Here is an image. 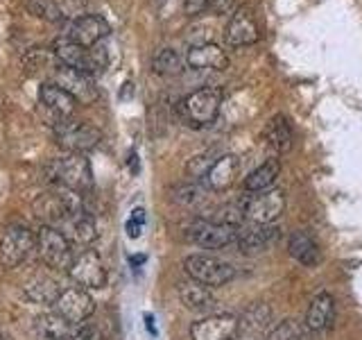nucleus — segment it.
Segmentation results:
<instances>
[{
    "label": "nucleus",
    "mask_w": 362,
    "mask_h": 340,
    "mask_svg": "<svg viewBox=\"0 0 362 340\" xmlns=\"http://www.w3.org/2000/svg\"><path fill=\"white\" fill-rule=\"evenodd\" d=\"M48 177L54 181V186L79 191V193L93 186V170H90L88 159L86 154H77V152H64L62 157L50 159Z\"/></svg>",
    "instance_id": "1"
},
{
    "label": "nucleus",
    "mask_w": 362,
    "mask_h": 340,
    "mask_svg": "<svg viewBox=\"0 0 362 340\" xmlns=\"http://www.w3.org/2000/svg\"><path fill=\"white\" fill-rule=\"evenodd\" d=\"M52 55L54 60L64 64V66H71V68H77V71H82L90 77H95L98 73H102V68L107 66V52L105 48H84V45H79L71 39H57L54 45H52Z\"/></svg>",
    "instance_id": "2"
},
{
    "label": "nucleus",
    "mask_w": 362,
    "mask_h": 340,
    "mask_svg": "<svg viewBox=\"0 0 362 340\" xmlns=\"http://www.w3.org/2000/svg\"><path fill=\"white\" fill-rule=\"evenodd\" d=\"M222 107V91L215 86H202L179 102V113L190 128H204L218 118Z\"/></svg>",
    "instance_id": "3"
},
{
    "label": "nucleus",
    "mask_w": 362,
    "mask_h": 340,
    "mask_svg": "<svg viewBox=\"0 0 362 340\" xmlns=\"http://www.w3.org/2000/svg\"><path fill=\"white\" fill-rule=\"evenodd\" d=\"M184 270L190 279H195L199 283L209 288H218V286H226L229 281L235 279V268L229 264V261H222L213 254H188L184 259Z\"/></svg>",
    "instance_id": "4"
},
{
    "label": "nucleus",
    "mask_w": 362,
    "mask_h": 340,
    "mask_svg": "<svg viewBox=\"0 0 362 340\" xmlns=\"http://www.w3.org/2000/svg\"><path fill=\"white\" fill-rule=\"evenodd\" d=\"M54 141L64 152L86 154L88 150L100 145L102 132L86 120L59 118V123L54 125Z\"/></svg>",
    "instance_id": "5"
},
{
    "label": "nucleus",
    "mask_w": 362,
    "mask_h": 340,
    "mask_svg": "<svg viewBox=\"0 0 362 340\" xmlns=\"http://www.w3.org/2000/svg\"><path fill=\"white\" fill-rule=\"evenodd\" d=\"M37 252L43 264L52 270H68L75 261L73 241L59 232V227H41L37 234Z\"/></svg>",
    "instance_id": "6"
},
{
    "label": "nucleus",
    "mask_w": 362,
    "mask_h": 340,
    "mask_svg": "<svg viewBox=\"0 0 362 340\" xmlns=\"http://www.w3.org/2000/svg\"><path fill=\"white\" fill-rule=\"evenodd\" d=\"M245 218L254 225H272L286 211V193L279 188H269L263 193H249L243 200Z\"/></svg>",
    "instance_id": "7"
},
{
    "label": "nucleus",
    "mask_w": 362,
    "mask_h": 340,
    "mask_svg": "<svg viewBox=\"0 0 362 340\" xmlns=\"http://www.w3.org/2000/svg\"><path fill=\"white\" fill-rule=\"evenodd\" d=\"M238 232H240V227L218 225L209 218H197L186 227V238L204 249H224L235 245Z\"/></svg>",
    "instance_id": "8"
},
{
    "label": "nucleus",
    "mask_w": 362,
    "mask_h": 340,
    "mask_svg": "<svg viewBox=\"0 0 362 340\" xmlns=\"http://www.w3.org/2000/svg\"><path fill=\"white\" fill-rule=\"evenodd\" d=\"M37 247V234L30 227L14 225L5 232L3 241H0V266L11 270L18 268L23 261L30 256L32 249Z\"/></svg>",
    "instance_id": "9"
},
{
    "label": "nucleus",
    "mask_w": 362,
    "mask_h": 340,
    "mask_svg": "<svg viewBox=\"0 0 362 340\" xmlns=\"http://www.w3.org/2000/svg\"><path fill=\"white\" fill-rule=\"evenodd\" d=\"M68 275H71V279L77 283L79 288H105L107 286V268L105 264H102L100 254L95 252V249H84V252L75 254V261L73 266L68 268Z\"/></svg>",
    "instance_id": "10"
},
{
    "label": "nucleus",
    "mask_w": 362,
    "mask_h": 340,
    "mask_svg": "<svg viewBox=\"0 0 362 340\" xmlns=\"http://www.w3.org/2000/svg\"><path fill=\"white\" fill-rule=\"evenodd\" d=\"M281 241V227L279 225H249V227H240L238 232V241H235V249L240 254L247 256H256V254H265L272 247Z\"/></svg>",
    "instance_id": "11"
},
{
    "label": "nucleus",
    "mask_w": 362,
    "mask_h": 340,
    "mask_svg": "<svg viewBox=\"0 0 362 340\" xmlns=\"http://www.w3.org/2000/svg\"><path fill=\"white\" fill-rule=\"evenodd\" d=\"M54 311L75 324H84L95 313V300L90 298V293L86 288L79 286L64 288L59 300L54 302Z\"/></svg>",
    "instance_id": "12"
},
{
    "label": "nucleus",
    "mask_w": 362,
    "mask_h": 340,
    "mask_svg": "<svg viewBox=\"0 0 362 340\" xmlns=\"http://www.w3.org/2000/svg\"><path fill=\"white\" fill-rule=\"evenodd\" d=\"M52 82L62 84L68 94H73L77 98V102H82V105H90V102L98 100V86L93 82V77L77 71V68L64 66L57 62V68L52 73Z\"/></svg>",
    "instance_id": "13"
},
{
    "label": "nucleus",
    "mask_w": 362,
    "mask_h": 340,
    "mask_svg": "<svg viewBox=\"0 0 362 340\" xmlns=\"http://www.w3.org/2000/svg\"><path fill=\"white\" fill-rule=\"evenodd\" d=\"M272 332V306L254 302L238 317V340H260Z\"/></svg>",
    "instance_id": "14"
},
{
    "label": "nucleus",
    "mask_w": 362,
    "mask_h": 340,
    "mask_svg": "<svg viewBox=\"0 0 362 340\" xmlns=\"http://www.w3.org/2000/svg\"><path fill=\"white\" fill-rule=\"evenodd\" d=\"M238 317L229 313L206 315L190 324V340H235Z\"/></svg>",
    "instance_id": "15"
},
{
    "label": "nucleus",
    "mask_w": 362,
    "mask_h": 340,
    "mask_svg": "<svg viewBox=\"0 0 362 340\" xmlns=\"http://www.w3.org/2000/svg\"><path fill=\"white\" fill-rule=\"evenodd\" d=\"M109 23L98 16V14H84V16H75L66 28V39H71L84 48H95V45L107 37Z\"/></svg>",
    "instance_id": "16"
},
{
    "label": "nucleus",
    "mask_w": 362,
    "mask_h": 340,
    "mask_svg": "<svg viewBox=\"0 0 362 340\" xmlns=\"http://www.w3.org/2000/svg\"><path fill=\"white\" fill-rule=\"evenodd\" d=\"M186 66L192 71H224L229 66V57L213 41L192 43L186 52Z\"/></svg>",
    "instance_id": "17"
},
{
    "label": "nucleus",
    "mask_w": 362,
    "mask_h": 340,
    "mask_svg": "<svg viewBox=\"0 0 362 340\" xmlns=\"http://www.w3.org/2000/svg\"><path fill=\"white\" fill-rule=\"evenodd\" d=\"M224 37L231 45H235V48H243V45H254L258 41V37H260V32H258V23H256L252 11H249L247 7L235 9L231 21L226 23Z\"/></svg>",
    "instance_id": "18"
},
{
    "label": "nucleus",
    "mask_w": 362,
    "mask_h": 340,
    "mask_svg": "<svg viewBox=\"0 0 362 340\" xmlns=\"http://www.w3.org/2000/svg\"><path fill=\"white\" fill-rule=\"evenodd\" d=\"M240 168H243V164L235 154H222L215 159L209 175L204 177V186L215 193L229 191L238 181V177H240Z\"/></svg>",
    "instance_id": "19"
},
{
    "label": "nucleus",
    "mask_w": 362,
    "mask_h": 340,
    "mask_svg": "<svg viewBox=\"0 0 362 340\" xmlns=\"http://www.w3.org/2000/svg\"><path fill=\"white\" fill-rule=\"evenodd\" d=\"M39 98L45 105V109H50L57 118H71L79 105L73 94H68L62 84L52 82V79H48V82H43L39 86Z\"/></svg>",
    "instance_id": "20"
},
{
    "label": "nucleus",
    "mask_w": 362,
    "mask_h": 340,
    "mask_svg": "<svg viewBox=\"0 0 362 340\" xmlns=\"http://www.w3.org/2000/svg\"><path fill=\"white\" fill-rule=\"evenodd\" d=\"M84 324H75L71 320H66L64 315L57 311L52 313H43L39 317H34V332L41 336L43 340H66L79 334V329Z\"/></svg>",
    "instance_id": "21"
},
{
    "label": "nucleus",
    "mask_w": 362,
    "mask_h": 340,
    "mask_svg": "<svg viewBox=\"0 0 362 340\" xmlns=\"http://www.w3.org/2000/svg\"><path fill=\"white\" fill-rule=\"evenodd\" d=\"M292 125L288 120V116H283V113H276V116H272L265 125L263 130V141L267 145V150L274 154V157H281L286 154L290 147H292Z\"/></svg>",
    "instance_id": "22"
},
{
    "label": "nucleus",
    "mask_w": 362,
    "mask_h": 340,
    "mask_svg": "<svg viewBox=\"0 0 362 340\" xmlns=\"http://www.w3.org/2000/svg\"><path fill=\"white\" fill-rule=\"evenodd\" d=\"M333 313H335V300L331 293H317L308 304V311H305V329L313 334L324 332V329L333 322Z\"/></svg>",
    "instance_id": "23"
},
{
    "label": "nucleus",
    "mask_w": 362,
    "mask_h": 340,
    "mask_svg": "<svg viewBox=\"0 0 362 340\" xmlns=\"http://www.w3.org/2000/svg\"><path fill=\"white\" fill-rule=\"evenodd\" d=\"M279 175H281V162H279V157H272V159H267V162L260 164L258 168H254L252 173L245 177L243 188L247 193L269 191V188H274Z\"/></svg>",
    "instance_id": "24"
},
{
    "label": "nucleus",
    "mask_w": 362,
    "mask_h": 340,
    "mask_svg": "<svg viewBox=\"0 0 362 340\" xmlns=\"http://www.w3.org/2000/svg\"><path fill=\"white\" fill-rule=\"evenodd\" d=\"M288 252L294 261H299L301 266L313 268L322 261V249L317 241L305 232H294L288 241Z\"/></svg>",
    "instance_id": "25"
},
{
    "label": "nucleus",
    "mask_w": 362,
    "mask_h": 340,
    "mask_svg": "<svg viewBox=\"0 0 362 340\" xmlns=\"http://www.w3.org/2000/svg\"><path fill=\"white\" fill-rule=\"evenodd\" d=\"M179 300L181 304L186 306L190 311H204V309H211L215 298H213V290L209 286H204V283L190 279V281H184L179 283Z\"/></svg>",
    "instance_id": "26"
},
{
    "label": "nucleus",
    "mask_w": 362,
    "mask_h": 340,
    "mask_svg": "<svg viewBox=\"0 0 362 340\" xmlns=\"http://www.w3.org/2000/svg\"><path fill=\"white\" fill-rule=\"evenodd\" d=\"M64 288H59V283L48 279V277H34L30 279L25 286H23V293H25V298L34 304H52L59 300Z\"/></svg>",
    "instance_id": "27"
},
{
    "label": "nucleus",
    "mask_w": 362,
    "mask_h": 340,
    "mask_svg": "<svg viewBox=\"0 0 362 340\" xmlns=\"http://www.w3.org/2000/svg\"><path fill=\"white\" fill-rule=\"evenodd\" d=\"M68 225H71L73 230V241L79 243V245H90L98 241L100 236V230H98V220L95 215L90 213L88 209L73 215L71 220H68Z\"/></svg>",
    "instance_id": "28"
},
{
    "label": "nucleus",
    "mask_w": 362,
    "mask_h": 340,
    "mask_svg": "<svg viewBox=\"0 0 362 340\" xmlns=\"http://www.w3.org/2000/svg\"><path fill=\"white\" fill-rule=\"evenodd\" d=\"M184 68H186V57L179 55L175 48H161L152 57V71L156 75L173 77V75L184 73Z\"/></svg>",
    "instance_id": "29"
},
{
    "label": "nucleus",
    "mask_w": 362,
    "mask_h": 340,
    "mask_svg": "<svg viewBox=\"0 0 362 340\" xmlns=\"http://www.w3.org/2000/svg\"><path fill=\"white\" fill-rule=\"evenodd\" d=\"M206 193L209 188L202 181H186V184L173 188V200L181 204V207H197L206 198Z\"/></svg>",
    "instance_id": "30"
},
{
    "label": "nucleus",
    "mask_w": 362,
    "mask_h": 340,
    "mask_svg": "<svg viewBox=\"0 0 362 340\" xmlns=\"http://www.w3.org/2000/svg\"><path fill=\"white\" fill-rule=\"evenodd\" d=\"M209 220L218 222V225H229V227H243L245 218V209H243V202H229V204H222V207L215 209Z\"/></svg>",
    "instance_id": "31"
},
{
    "label": "nucleus",
    "mask_w": 362,
    "mask_h": 340,
    "mask_svg": "<svg viewBox=\"0 0 362 340\" xmlns=\"http://www.w3.org/2000/svg\"><path fill=\"white\" fill-rule=\"evenodd\" d=\"M25 5L32 14L39 16V18L52 21V23L66 18V11L59 3H57V0H25Z\"/></svg>",
    "instance_id": "32"
},
{
    "label": "nucleus",
    "mask_w": 362,
    "mask_h": 340,
    "mask_svg": "<svg viewBox=\"0 0 362 340\" xmlns=\"http://www.w3.org/2000/svg\"><path fill=\"white\" fill-rule=\"evenodd\" d=\"M265 340H303L301 327L294 320H283L267 334Z\"/></svg>",
    "instance_id": "33"
},
{
    "label": "nucleus",
    "mask_w": 362,
    "mask_h": 340,
    "mask_svg": "<svg viewBox=\"0 0 362 340\" xmlns=\"http://www.w3.org/2000/svg\"><path fill=\"white\" fill-rule=\"evenodd\" d=\"M213 164H215V159H211L209 154H199L195 159H190L186 166V173L190 175V181H204V177L209 175Z\"/></svg>",
    "instance_id": "34"
},
{
    "label": "nucleus",
    "mask_w": 362,
    "mask_h": 340,
    "mask_svg": "<svg viewBox=\"0 0 362 340\" xmlns=\"http://www.w3.org/2000/svg\"><path fill=\"white\" fill-rule=\"evenodd\" d=\"M143 227H145V209L136 207L132 211V215H129L127 225H124V230H127V236L129 238H139L141 232H143Z\"/></svg>",
    "instance_id": "35"
},
{
    "label": "nucleus",
    "mask_w": 362,
    "mask_h": 340,
    "mask_svg": "<svg viewBox=\"0 0 362 340\" xmlns=\"http://www.w3.org/2000/svg\"><path fill=\"white\" fill-rule=\"evenodd\" d=\"M218 0H184V14L186 16H199L204 11L213 9Z\"/></svg>",
    "instance_id": "36"
},
{
    "label": "nucleus",
    "mask_w": 362,
    "mask_h": 340,
    "mask_svg": "<svg viewBox=\"0 0 362 340\" xmlns=\"http://www.w3.org/2000/svg\"><path fill=\"white\" fill-rule=\"evenodd\" d=\"M66 340H98V332L93 327H82L79 329V334L73 336V338H66Z\"/></svg>",
    "instance_id": "37"
},
{
    "label": "nucleus",
    "mask_w": 362,
    "mask_h": 340,
    "mask_svg": "<svg viewBox=\"0 0 362 340\" xmlns=\"http://www.w3.org/2000/svg\"><path fill=\"white\" fill-rule=\"evenodd\" d=\"M145 261H147V256H145V254H136V256H129V264H132L134 268H136V266H143Z\"/></svg>",
    "instance_id": "38"
},
{
    "label": "nucleus",
    "mask_w": 362,
    "mask_h": 340,
    "mask_svg": "<svg viewBox=\"0 0 362 340\" xmlns=\"http://www.w3.org/2000/svg\"><path fill=\"white\" fill-rule=\"evenodd\" d=\"M129 168L134 170V173H139V157H136V152L129 154Z\"/></svg>",
    "instance_id": "39"
},
{
    "label": "nucleus",
    "mask_w": 362,
    "mask_h": 340,
    "mask_svg": "<svg viewBox=\"0 0 362 340\" xmlns=\"http://www.w3.org/2000/svg\"><path fill=\"white\" fill-rule=\"evenodd\" d=\"M145 324H147V329H150V334H156V329H154V317H152V315H145Z\"/></svg>",
    "instance_id": "40"
},
{
    "label": "nucleus",
    "mask_w": 362,
    "mask_h": 340,
    "mask_svg": "<svg viewBox=\"0 0 362 340\" xmlns=\"http://www.w3.org/2000/svg\"><path fill=\"white\" fill-rule=\"evenodd\" d=\"M0 340H3V336H0Z\"/></svg>",
    "instance_id": "41"
}]
</instances>
